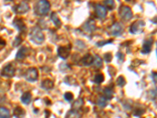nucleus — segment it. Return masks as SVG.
<instances>
[{"instance_id": "obj_4", "label": "nucleus", "mask_w": 157, "mask_h": 118, "mask_svg": "<svg viewBox=\"0 0 157 118\" xmlns=\"http://www.w3.org/2000/svg\"><path fill=\"white\" fill-rule=\"evenodd\" d=\"M25 79L29 81V82H34L38 80V77H39V72L37 70L36 68L32 67L28 69L25 74Z\"/></svg>"}, {"instance_id": "obj_26", "label": "nucleus", "mask_w": 157, "mask_h": 118, "mask_svg": "<svg viewBox=\"0 0 157 118\" xmlns=\"http://www.w3.org/2000/svg\"><path fill=\"white\" fill-rule=\"evenodd\" d=\"M105 80V78H104V75L101 74V73H99V74H97L95 76L94 79V82L97 83V84H100V83H101L103 81Z\"/></svg>"}, {"instance_id": "obj_29", "label": "nucleus", "mask_w": 157, "mask_h": 118, "mask_svg": "<svg viewBox=\"0 0 157 118\" xmlns=\"http://www.w3.org/2000/svg\"><path fill=\"white\" fill-rule=\"evenodd\" d=\"M64 98L68 102H71L73 99V94L71 93V92H66V93L64 94Z\"/></svg>"}, {"instance_id": "obj_2", "label": "nucleus", "mask_w": 157, "mask_h": 118, "mask_svg": "<svg viewBox=\"0 0 157 118\" xmlns=\"http://www.w3.org/2000/svg\"><path fill=\"white\" fill-rule=\"evenodd\" d=\"M29 37H30L31 41L33 42L34 43L37 44V45H40L45 40L44 34L42 32V31L38 27L32 28V30L31 31L30 34H29Z\"/></svg>"}, {"instance_id": "obj_17", "label": "nucleus", "mask_w": 157, "mask_h": 118, "mask_svg": "<svg viewBox=\"0 0 157 118\" xmlns=\"http://www.w3.org/2000/svg\"><path fill=\"white\" fill-rule=\"evenodd\" d=\"M50 19L52 20L53 23L54 24V25H55L57 28H60L61 25V19L59 18V17H58V15L57 14V13H55V12H53L52 14H51V15H50Z\"/></svg>"}, {"instance_id": "obj_23", "label": "nucleus", "mask_w": 157, "mask_h": 118, "mask_svg": "<svg viewBox=\"0 0 157 118\" xmlns=\"http://www.w3.org/2000/svg\"><path fill=\"white\" fill-rule=\"evenodd\" d=\"M65 118H80V114L77 110H70Z\"/></svg>"}, {"instance_id": "obj_13", "label": "nucleus", "mask_w": 157, "mask_h": 118, "mask_svg": "<svg viewBox=\"0 0 157 118\" xmlns=\"http://www.w3.org/2000/svg\"><path fill=\"white\" fill-rule=\"evenodd\" d=\"M83 28H84V30L86 31L88 33L92 32H94L96 29V23H95L94 20L90 19L84 24Z\"/></svg>"}, {"instance_id": "obj_10", "label": "nucleus", "mask_w": 157, "mask_h": 118, "mask_svg": "<svg viewBox=\"0 0 157 118\" xmlns=\"http://www.w3.org/2000/svg\"><path fill=\"white\" fill-rule=\"evenodd\" d=\"M152 44H153V39L152 38L146 39L143 42V46H142V50H141V53L142 54H149L152 50Z\"/></svg>"}, {"instance_id": "obj_11", "label": "nucleus", "mask_w": 157, "mask_h": 118, "mask_svg": "<svg viewBox=\"0 0 157 118\" xmlns=\"http://www.w3.org/2000/svg\"><path fill=\"white\" fill-rule=\"evenodd\" d=\"M96 10L97 16L99 17L100 19H104L107 16V10L105 9V7L101 4H97L96 5Z\"/></svg>"}, {"instance_id": "obj_6", "label": "nucleus", "mask_w": 157, "mask_h": 118, "mask_svg": "<svg viewBox=\"0 0 157 118\" xmlns=\"http://www.w3.org/2000/svg\"><path fill=\"white\" fill-rule=\"evenodd\" d=\"M29 10V6L26 2H21L13 8L14 13L17 14H24L27 13Z\"/></svg>"}, {"instance_id": "obj_1", "label": "nucleus", "mask_w": 157, "mask_h": 118, "mask_svg": "<svg viewBox=\"0 0 157 118\" xmlns=\"http://www.w3.org/2000/svg\"><path fill=\"white\" fill-rule=\"evenodd\" d=\"M50 4L48 1H39L34 7V12L38 16H45L50 11Z\"/></svg>"}, {"instance_id": "obj_27", "label": "nucleus", "mask_w": 157, "mask_h": 118, "mask_svg": "<svg viewBox=\"0 0 157 118\" xmlns=\"http://www.w3.org/2000/svg\"><path fill=\"white\" fill-rule=\"evenodd\" d=\"M106 101H107V100H106L104 97H101L99 100L97 101V105H98L101 108L105 107L106 105H107V102H106Z\"/></svg>"}, {"instance_id": "obj_7", "label": "nucleus", "mask_w": 157, "mask_h": 118, "mask_svg": "<svg viewBox=\"0 0 157 118\" xmlns=\"http://www.w3.org/2000/svg\"><path fill=\"white\" fill-rule=\"evenodd\" d=\"M16 73V69L13 65L8 64L3 69L1 72V75L5 77H13Z\"/></svg>"}, {"instance_id": "obj_22", "label": "nucleus", "mask_w": 157, "mask_h": 118, "mask_svg": "<svg viewBox=\"0 0 157 118\" xmlns=\"http://www.w3.org/2000/svg\"><path fill=\"white\" fill-rule=\"evenodd\" d=\"M104 98H105L106 100L107 99H112L113 97V91L111 88H106L104 90Z\"/></svg>"}, {"instance_id": "obj_9", "label": "nucleus", "mask_w": 157, "mask_h": 118, "mask_svg": "<svg viewBox=\"0 0 157 118\" xmlns=\"http://www.w3.org/2000/svg\"><path fill=\"white\" fill-rule=\"evenodd\" d=\"M70 51H71V45H69L66 47L61 46L58 47V55L62 59H67L70 55Z\"/></svg>"}, {"instance_id": "obj_34", "label": "nucleus", "mask_w": 157, "mask_h": 118, "mask_svg": "<svg viewBox=\"0 0 157 118\" xmlns=\"http://www.w3.org/2000/svg\"><path fill=\"white\" fill-rule=\"evenodd\" d=\"M152 78H153V80L155 79V83H156V72H152Z\"/></svg>"}, {"instance_id": "obj_12", "label": "nucleus", "mask_w": 157, "mask_h": 118, "mask_svg": "<svg viewBox=\"0 0 157 118\" xmlns=\"http://www.w3.org/2000/svg\"><path fill=\"white\" fill-rule=\"evenodd\" d=\"M14 27L17 28L19 32H24L26 30V25L25 24V22L21 18H15L13 22Z\"/></svg>"}, {"instance_id": "obj_28", "label": "nucleus", "mask_w": 157, "mask_h": 118, "mask_svg": "<svg viewBox=\"0 0 157 118\" xmlns=\"http://www.w3.org/2000/svg\"><path fill=\"white\" fill-rule=\"evenodd\" d=\"M116 83H117V84L119 86H120V87H123L125 84H126V80L124 79V77L123 76H120V77H119L117 78V80H116Z\"/></svg>"}, {"instance_id": "obj_32", "label": "nucleus", "mask_w": 157, "mask_h": 118, "mask_svg": "<svg viewBox=\"0 0 157 118\" xmlns=\"http://www.w3.org/2000/svg\"><path fill=\"white\" fill-rule=\"evenodd\" d=\"M23 41V39L20 36H17V37H16L15 38V40H14V43H13V45H14V47H17V46H19L20 44Z\"/></svg>"}, {"instance_id": "obj_19", "label": "nucleus", "mask_w": 157, "mask_h": 118, "mask_svg": "<svg viewBox=\"0 0 157 118\" xmlns=\"http://www.w3.org/2000/svg\"><path fill=\"white\" fill-rule=\"evenodd\" d=\"M14 115L16 118H23L25 116V110L20 106H17L14 109Z\"/></svg>"}, {"instance_id": "obj_31", "label": "nucleus", "mask_w": 157, "mask_h": 118, "mask_svg": "<svg viewBox=\"0 0 157 118\" xmlns=\"http://www.w3.org/2000/svg\"><path fill=\"white\" fill-rule=\"evenodd\" d=\"M112 59V55L111 53L108 52L104 55V60H105L106 62H110Z\"/></svg>"}, {"instance_id": "obj_30", "label": "nucleus", "mask_w": 157, "mask_h": 118, "mask_svg": "<svg viewBox=\"0 0 157 118\" xmlns=\"http://www.w3.org/2000/svg\"><path fill=\"white\" fill-rule=\"evenodd\" d=\"M112 42H113L112 39H111V40H107V41L101 40V41H99L97 43V46H98V47H103V46H105L106 44L112 43Z\"/></svg>"}, {"instance_id": "obj_14", "label": "nucleus", "mask_w": 157, "mask_h": 118, "mask_svg": "<svg viewBox=\"0 0 157 118\" xmlns=\"http://www.w3.org/2000/svg\"><path fill=\"white\" fill-rule=\"evenodd\" d=\"M28 51H29V50H28V47H22L17 51V55H16V59H17V60H23V59L26 58V57L28 55Z\"/></svg>"}, {"instance_id": "obj_18", "label": "nucleus", "mask_w": 157, "mask_h": 118, "mask_svg": "<svg viewBox=\"0 0 157 118\" xmlns=\"http://www.w3.org/2000/svg\"><path fill=\"white\" fill-rule=\"evenodd\" d=\"M21 100L24 104L28 105L32 101V94L29 91H26L22 95V96L21 98Z\"/></svg>"}, {"instance_id": "obj_24", "label": "nucleus", "mask_w": 157, "mask_h": 118, "mask_svg": "<svg viewBox=\"0 0 157 118\" xmlns=\"http://www.w3.org/2000/svg\"><path fill=\"white\" fill-rule=\"evenodd\" d=\"M83 99H78L75 102L73 103V110H77L79 109L83 106Z\"/></svg>"}, {"instance_id": "obj_5", "label": "nucleus", "mask_w": 157, "mask_h": 118, "mask_svg": "<svg viewBox=\"0 0 157 118\" xmlns=\"http://www.w3.org/2000/svg\"><path fill=\"white\" fill-rule=\"evenodd\" d=\"M119 15L124 21H129L132 18L133 12L131 9L127 6H122L119 9Z\"/></svg>"}, {"instance_id": "obj_15", "label": "nucleus", "mask_w": 157, "mask_h": 118, "mask_svg": "<svg viewBox=\"0 0 157 118\" xmlns=\"http://www.w3.org/2000/svg\"><path fill=\"white\" fill-rule=\"evenodd\" d=\"M81 61H82V63L83 64V66H90L94 62V57L91 55H90V54H87V55H86L85 56L82 58Z\"/></svg>"}, {"instance_id": "obj_8", "label": "nucleus", "mask_w": 157, "mask_h": 118, "mask_svg": "<svg viewBox=\"0 0 157 118\" xmlns=\"http://www.w3.org/2000/svg\"><path fill=\"white\" fill-rule=\"evenodd\" d=\"M123 32V28L122 25L119 22L114 23L110 28V34L114 36H121L122 33Z\"/></svg>"}, {"instance_id": "obj_21", "label": "nucleus", "mask_w": 157, "mask_h": 118, "mask_svg": "<svg viewBox=\"0 0 157 118\" xmlns=\"http://www.w3.org/2000/svg\"><path fill=\"white\" fill-rule=\"evenodd\" d=\"M104 6L105 9L107 8L108 10H113L116 7V3L112 0H107L104 2Z\"/></svg>"}, {"instance_id": "obj_20", "label": "nucleus", "mask_w": 157, "mask_h": 118, "mask_svg": "<svg viewBox=\"0 0 157 118\" xmlns=\"http://www.w3.org/2000/svg\"><path fill=\"white\" fill-rule=\"evenodd\" d=\"M0 118H10V113L8 109L0 106Z\"/></svg>"}, {"instance_id": "obj_16", "label": "nucleus", "mask_w": 157, "mask_h": 118, "mask_svg": "<svg viewBox=\"0 0 157 118\" xmlns=\"http://www.w3.org/2000/svg\"><path fill=\"white\" fill-rule=\"evenodd\" d=\"M53 86H54L53 82L50 79H46L41 83L42 88L44 89V90H47H47H51L53 88Z\"/></svg>"}, {"instance_id": "obj_25", "label": "nucleus", "mask_w": 157, "mask_h": 118, "mask_svg": "<svg viewBox=\"0 0 157 118\" xmlns=\"http://www.w3.org/2000/svg\"><path fill=\"white\" fill-rule=\"evenodd\" d=\"M93 64H94V66L96 68L99 69L102 66V59L100 58L98 55H96L95 58H94V62H93Z\"/></svg>"}, {"instance_id": "obj_33", "label": "nucleus", "mask_w": 157, "mask_h": 118, "mask_svg": "<svg viewBox=\"0 0 157 118\" xmlns=\"http://www.w3.org/2000/svg\"><path fill=\"white\" fill-rule=\"evenodd\" d=\"M116 57L118 58L119 60L123 61H124V57H125V56H124V55L122 52H118L116 54Z\"/></svg>"}, {"instance_id": "obj_3", "label": "nucleus", "mask_w": 157, "mask_h": 118, "mask_svg": "<svg viewBox=\"0 0 157 118\" xmlns=\"http://www.w3.org/2000/svg\"><path fill=\"white\" fill-rule=\"evenodd\" d=\"M145 26V22L141 20H138L137 21L133 23L130 28V32L133 34H139V33H142L144 31Z\"/></svg>"}]
</instances>
